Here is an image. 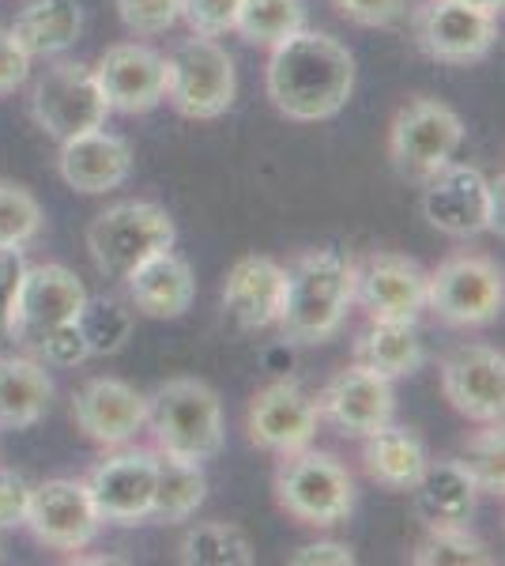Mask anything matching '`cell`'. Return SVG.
Wrapping results in <instances>:
<instances>
[{
  "label": "cell",
  "mask_w": 505,
  "mask_h": 566,
  "mask_svg": "<svg viewBox=\"0 0 505 566\" xmlns=\"http://www.w3.org/2000/svg\"><path fill=\"white\" fill-rule=\"evenodd\" d=\"M151 438L162 458L204 464L223 450V405L200 378H170L148 397Z\"/></svg>",
  "instance_id": "obj_3"
},
{
  "label": "cell",
  "mask_w": 505,
  "mask_h": 566,
  "mask_svg": "<svg viewBox=\"0 0 505 566\" xmlns=\"http://www.w3.org/2000/svg\"><path fill=\"white\" fill-rule=\"evenodd\" d=\"M45 359V367H80L84 359H91L87 355V340L84 333H80V325H61L57 333H50L45 340L34 348Z\"/></svg>",
  "instance_id": "obj_38"
},
{
  "label": "cell",
  "mask_w": 505,
  "mask_h": 566,
  "mask_svg": "<svg viewBox=\"0 0 505 566\" xmlns=\"http://www.w3.org/2000/svg\"><path fill=\"white\" fill-rule=\"evenodd\" d=\"M320 408L298 381H272L253 397L250 412H245V431L250 442L269 453H298L317 438Z\"/></svg>",
  "instance_id": "obj_14"
},
{
  "label": "cell",
  "mask_w": 505,
  "mask_h": 566,
  "mask_svg": "<svg viewBox=\"0 0 505 566\" xmlns=\"http://www.w3.org/2000/svg\"><path fill=\"white\" fill-rule=\"evenodd\" d=\"M8 31L31 53V61L57 57L69 45H76L80 31H84V8L76 0H31Z\"/></svg>",
  "instance_id": "obj_27"
},
{
  "label": "cell",
  "mask_w": 505,
  "mask_h": 566,
  "mask_svg": "<svg viewBox=\"0 0 505 566\" xmlns=\"http://www.w3.org/2000/svg\"><path fill=\"white\" fill-rule=\"evenodd\" d=\"M53 378L45 363L27 355L0 359V431H27L50 412Z\"/></svg>",
  "instance_id": "obj_25"
},
{
  "label": "cell",
  "mask_w": 505,
  "mask_h": 566,
  "mask_svg": "<svg viewBox=\"0 0 505 566\" xmlns=\"http://www.w3.org/2000/svg\"><path fill=\"white\" fill-rule=\"evenodd\" d=\"M427 359L415 322H370L355 340V367L378 374V378H408Z\"/></svg>",
  "instance_id": "obj_28"
},
{
  "label": "cell",
  "mask_w": 505,
  "mask_h": 566,
  "mask_svg": "<svg viewBox=\"0 0 505 566\" xmlns=\"http://www.w3.org/2000/svg\"><path fill=\"white\" fill-rule=\"evenodd\" d=\"M415 566H491L494 555H486L483 541L467 533V525L427 528L422 544L411 555Z\"/></svg>",
  "instance_id": "obj_33"
},
{
  "label": "cell",
  "mask_w": 505,
  "mask_h": 566,
  "mask_svg": "<svg viewBox=\"0 0 505 566\" xmlns=\"http://www.w3.org/2000/svg\"><path fill=\"white\" fill-rule=\"evenodd\" d=\"M27 76H31V53L15 42V34L8 27H0V98L23 87Z\"/></svg>",
  "instance_id": "obj_41"
},
{
  "label": "cell",
  "mask_w": 505,
  "mask_h": 566,
  "mask_svg": "<svg viewBox=\"0 0 505 566\" xmlns=\"http://www.w3.org/2000/svg\"><path fill=\"white\" fill-rule=\"evenodd\" d=\"M442 392L464 419L502 423L505 408V355L486 344H464L442 363Z\"/></svg>",
  "instance_id": "obj_17"
},
{
  "label": "cell",
  "mask_w": 505,
  "mask_h": 566,
  "mask_svg": "<svg viewBox=\"0 0 505 566\" xmlns=\"http://www.w3.org/2000/svg\"><path fill=\"white\" fill-rule=\"evenodd\" d=\"M125 287L136 314L155 317V322H173L197 298V276H192L189 261L178 258L173 250H162L144 264H136L125 276Z\"/></svg>",
  "instance_id": "obj_23"
},
{
  "label": "cell",
  "mask_w": 505,
  "mask_h": 566,
  "mask_svg": "<svg viewBox=\"0 0 505 566\" xmlns=\"http://www.w3.org/2000/svg\"><path fill=\"white\" fill-rule=\"evenodd\" d=\"M178 227L170 212L155 200H122L98 212L87 227V250L95 258L98 272L114 280H125L136 264L162 250H173Z\"/></svg>",
  "instance_id": "obj_4"
},
{
  "label": "cell",
  "mask_w": 505,
  "mask_h": 566,
  "mask_svg": "<svg viewBox=\"0 0 505 566\" xmlns=\"http://www.w3.org/2000/svg\"><path fill=\"white\" fill-rule=\"evenodd\" d=\"M167 98L192 122H215L238 98L234 57L215 39L192 34L167 57Z\"/></svg>",
  "instance_id": "obj_5"
},
{
  "label": "cell",
  "mask_w": 505,
  "mask_h": 566,
  "mask_svg": "<svg viewBox=\"0 0 505 566\" xmlns=\"http://www.w3.org/2000/svg\"><path fill=\"white\" fill-rule=\"evenodd\" d=\"M238 8L242 0H181V20L192 27V34L219 39V34L234 31Z\"/></svg>",
  "instance_id": "obj_37"
},
{
  "label": "cell",
  "mask_w": 505,
  "mask_h": 566,
  "mask_svg": "<svg viewBox=\"0 0 505 566\" xmlns=\"http://www.w3.org/2000/svg\"><path fill=\"white\" fill-rule=\"evenodd\" d=\"M76 325L87 340V355H117L133 336V310L114 295H87Z\"/></svg>",
  "instance_id": "obj_32"
},
{
  "label": "cell",
  "mask_w": 505,
  "mask_h": 566,
  "mask_svg": "<svg viewBox=\"0 0 505 566\" xmlns=\"http://www.w3.org/2000/svg\"><path fill=\"white\" fill-rule=\"evenodd\" d=\"M415 39L430 61L475 65L498 42V15L464 0H427L415 12Z\"/></svg>",
  "instance_id": "obj_12"
},
{
  "label": "cell",
  "mask_w": 505,
  "mask_h": 566,
  "mask_svg": "<svg viewBox=\"0 0 505 566\" xmlns=\"http://www.w3.org/2000/svg\"><path fill=\"white\" fill-rule=\"evenodd\" d=\"M27 272L23 250H0V340H8V325H12V306L20 295V283Z\"/></svg>",
  "instance_id": "obj_40"
},
{
  "label": "cell",
  "mask_w": 505,
  "mask_h": 566,
  "mask_svg": "<svg viewBox=\"0 0 505 566\" xmlns=\"http://www.w3.org/2000/svg\"><path fill=\"white\" fill-rule=\"evenodd\" d=\"M355 303L370 322H419L427 310V272L400 253H374L355 269Z\"/></svg>",
  "instance_id": "obj_18"
},
{
  "label": "cell",
  "mask_w": 505,
  "mask_h": 566,
  "mask_svg": "<svg viewBox=\"0 0 505 566\" xmlns=\"http://www.w3.org/2000/svg\"><path fill=\"white\" fill-rule=\"evenodd\" d=\"M464 4H475V8H483V12H494V15H498L505 0H464Z\"/></svg>",
  "instance_id": "obj_44"
},
{
  "label": "cell",
  "mask_w": 505,
  "mask_h": 566,
  "mask_svg": "<svg viewBox=\"0 0 505 566\" xmlns=\"http://www.w3.org/2000/svg\"><path fill=\"white\" fill-rule=\"evenodd\" d=\"M422 219L449 239H475V234L502 227V193L480 167L445 163L438 175L422 181Z\"/></svg>",
  "instance_id": "obj_6"
},
{
  "label": "cell",
  "mask_w": 505,
  "mask_h": 566,
  "mask_svg": "<svg viewBox=\"0 0 505 566\" xmlns=\"http://www.w3.org/2000/svg\"><path fill=\"white\" fill-rule=\"evenodd\" d=\"M336 12L358 27H392L403 20L408 0H333Z\"/></svg>",
  "instance_id": "obj_39"
},
{
  "label": "cell",
  "mask_w": 505,
  "mask_h": 566,
  "mask_svg": "<svg viewBox=\"0 0 505 566\" xmlns=\"http://www.w3.org/2000/svg\"><path fill=\"white\" fill-rule=\"evenodd\" d=\"M155 469H159V453L148 450H122L98 461L87 476V491L95 499L98 517L109 525L148 522L155 499Z\"/></svg>",
  "instance_id": "obj_15"
},
{
  "label": "cell",
  "mask_w": 505,
  "mask_h": 566,
  "mask_svg": "<svg viewBox=\"0 0 505 566\" xmlns=\"http://www.w3.org/2000/svg\"><path fill=\"white\" fill-rule=\"evenodd\" d=\"M275 499L302 525L333 528L355 510V480L333 453H287L275 472Z\"/></svg>",
  "instance_id": "obj_7"
},
{
  "label": "cell",
  "mask_w": 505,
  "mask_h": 566,
  "mask_svg": "<svg viewBox=\"0 0 505 566\" xmlns=\"http://www.w3.org/2000/svg\"><path fill=\"white\" fill-rule=\"evenodd\" d=\"M117 12L128 31L151 39L181 20V0H117Z\"/></svg>",
  "instance_id": "obj_36"
},
{
  "label": "cell",
  "mask_w": 505,
  "mask_h": 566,
  "mask_svg": "<svg viewBox=\"0 0 505 566\" xmlns=\"http://www.w3.org/2000/svg\"><path fill=\"white\" fill-rule=\"evenodd\" d=\"M505 283L502 269L480 253H461L427 272V310H434L438 322L453 328H480L502 314Z\"/></svg>",
  "instance_id": "obj_9"
},
{
  "label": "cell",
  "mask_w": 505,
  "mask_h": 566,
  "mask_svg": "<svg viewBox=\"0 0 505 566\" xmlns=\"http://www.w3.org/2000/svg\"><path fill=\"white\" fill-rule=\"evenodd\" d=\"M351 563H355V552L336 541L298 547V552L291 555V566H351Z\"/></svg>",
  "instance_id": "obj_43"
},
{
  "label": "cell",
  "mask_w": 505,
  "mask_h": 566,
  "mask_svg": "<svg viewBox=\"0 0 505 566\" xmlns=\"http://www.w3.org/2000/svg\"><path fill=\"white\" fill-rule=\"evenodd\" d=\"M272 106L291 122H328L355 95V57L344 42L320 31H298L272 45L269 72Z\"/></svg>",
  "instance_id": "obj_1"
},
{
  "label": "cell",
  "mask_w": 505,
  "mask_h": 566,
  "mask_svg": "<svg viewBox=\"0 0 505 566\" xmlns=\"http://www.w3.org/2000/svg\"><path fill=\"white\" fill-rule=\"evenodd\" d=\"M208 499V476L200 464L178 461V458H162L159 453V469H155V499H151V517L155 522H189Z\"/></svg>",
  "instance_id": "obj_29"
},
{
  "label": "cell",
  "mask_w": 505,
  "mask_h": 566,
  "mask_svg": "<svg viewBox=\"0 0 505 566\" xmlns=\"http://www.w3.org/2000/svg\"><path fill=\"white\" fill-rule=\"evenodd\" d=\"M27 506H31V483H27L20 472L0 469V528L23 525Z\"/></svg>",
  "instance_id": "obj_42"
},
{
  "label": "cell",
  "mask_w": 505,
  "mask_h": 566,
  "mask_svg": "<svg viewBox=\"0 0 505 566\" xmlns=\"http://www.w3.org/2000/svg\"><path fill=\"white\" fill-rule=\"evenodd\" d=\"M320 416H328L344 434L366 438L374 431H381L385 423H392L397 416V392H392L389 378L362 370V367H347L339 370L333 381L325 386V392L317 397Z\"/></svg>",
  "instance_id": "obj_20"
},
{
  "label": "cell",
  "mask_w": 505,
  "mask_h": 566,
  "mask_svg": "<svg viewBox=\"0 0 505 566\" xmlns=\"http://www.w3.org/2000/svg\"><path fill=\"white\" fill-rule=\"evenodd\" d=\"M84 303L87 287L72 269H64V264H27L20 295H15L12 306L8 340L34 352L50 333L76 322Z\"/></svg>",
  "instance_id": "obj_11"
},
{
  "label": "cell",
  "mask_w": 505,
  "mask_h": 566,
  "mask_svg": "<svg viewBox=\"0 0 505 566\" xmlns=\"http://www.w3.org/2000/svg\"><path fill=\"white\" fill-rule=\"evenodd\" d=\"M362 442H366L362 446L366 476L381 483L385 491H411L430 461L427 442L411 427L385 423L381 431L366 434Z\"/></svg>",
  "instance_id": "obj_26"
},
{
  "label": "cell",
  "mask_w": 505,
  "mask_h": 566,
  "mask_svg": "<svg viewBox=\"0 0 505 566\" xmlns=\"http://www.w3.org/2000/svg\"><path fill=\"white\" fill-rule=\"evenodd\" d=\"M464 144V122L456 109H449L438 98H411L392 117L389 155L397 170L411 181H427L430 175L456 159Z\"/></svg>",
  "instance_id": "obj_8"
},
{
  "label": "cell",
  "mask_w": 505,
  "mask_h": 566,
  "mask_svg": "<svg viewBox=\"0 0 505 566\" xmlns=\"http://www.w3.org/2000/svg\"><path fill=\"white\" fill-rule=\"evenodd\" d=\"M355 269L351 258L336 250H314L287 269V298H283L280 333L295 344H325L347 322L355 306Z\"/></svg>",
  "instance_id": "obj_2"
},
{
  "label": "cell",
  "mask_w": 505,
  "mask_h": 566,
  "mask_svg": "<svg viewBox=\"0 0 505 566\" xmlns=\"http://www.w3.org/2000/svg\"><path fill=\"white\" fill-rule=\"evenodd\" d=\"M45 216L31 189L0 181V250H27L42 234Z\"/></svg>",
  "instance_id": "obj_34"
},
{
  "label": "cell",
  "mask_w": 505,
  "mask_h": 566,
  "mask_svg": "<svg viewBox=\"0 0 505 566\" xmlns=\"http://www.w3.org/2000/svg\"><path fill=\"white\" fill-rule=\"evenodd\" d=\"M72 419L91 442L98 446H125L148 423V397H140L122 378H91L72 397Z\"/></svg>",
  "instance_id": "obj_19"
},
{
  "label": "cell",
  "mask_w": 505,
  "mask_h": 566,
  "mask_svg": "<svg viewBox=\"0 0 505 566\" xmlns=\"http://www.w3.org/2000/svg\"><path fill=\"white\" fill-rule=\"evenodd\" d=\"M57 170L69 189H76L84 197H98L128 181V175H133V148L122 136L106 133V125L103 129H87L61 140Z\"/></svg>",
  "instance_id": "obj_21"
},
{
  "label": "cell",
  "mask_w": 505,
  "mask_h": 566,
  "mask_svg": "<svg viewBox=\"0 0 505 566\" xmlns=\"http://www.w3.org/2000/svg\"><path fill=\"white\" fill-rule=\"evenodd\" d=\"M27 528L34 533V541L57 552H84L87 544H95L103 517L95 510V499L87 491V480H45L39 488H31V506H27Z\"/></svg>",
  "instance_id": "obj_13"
},
{
  "label": "cell",
  "mask_w": 505,
  "mask_h": 566,
  "mask_svg": "<svg viewBox=\"0 0 505 566\" xmlns=\"http://www.w3.org/2000/svg\"><path fill=\"white\" fill-rule=\"evenodd\" d=\"M178 559L186 566H253V544L234 522H200L178 544Z\"/></svg>",
  "instance_id": "obj_30"
},
{
  "label": "cell",
  "mask_w": 505,
  "mask_h": 566,
  "mask_svg": "<svg viewBox=\"0 0 505 566\" xmlns=\"http://www.w3.org/2000/svg\"><path fill=\"white\" fill-rule=\"evenodd\" d=\"M461 464L467 469V476L475 480L480 495H498L505 491V434L502 423H483V431H475L464 442V458Z\"/></svg>",
  "instance_id": "obj_35"
},
{
  "label": "cell",
  "mask_w": 505,
  "mask_h": 566,
  "mask_svg": "<svg viewBox=\"0 0 505 566\" xmlns=\"http://www.w3.org/2000/svg\"><path fill=\"white\" fill-rule=\"evenodd\" d=\"M283 298H287V269L272 258H242L227 272L223 310L238 328L256 333L280 322Z\"/></svg>",
  "instance_id": "obj_22"
},
{
  "label": "cell",
  "mask_w": 505,
  "mask_h": 566,
  "mask_svg": "<svg viewBox=\"0 0 505 566\" xmlns=\"http://www.w3.org/2000/svg\"><path fill=\"white\" fill-rule=\"evenodd\" d=\"M234 31L250 45H280L306 31V0H242Z\"/></svg>",
  "instance_id": "obj_31"
},
{
  "label": "cell",
  "mask_w": 505,
  "mask_h": 566,
  "mask_svg": "<svg viewBox=\"0 0 505 566\" xmlns=\"http://www.w3.org/2000/svg\"><path fill=\"white\" fill-rule=\"evenodd\" d=\"M95 80L117 114H148L167 98V57L144 42H117L98 57Z\"/></svg>",
  "instance_id": "obj_16"
},
{
  "label": "cell",
  "mask_w": 505,
  "mask_h": 566,
  "mask_svg": "<svg viewBox=\"0 0 505 566\" xmlns=\"http://www.w3.org/2000/svg\"><path fill=\"white\" fill-rule=\"evenodd\" d=\"M415 499V514L427 528H449V525H467L480 502V488L467 476L461 458L453 461H427L422 476L411 488Z\"/></svg>",
  "instance_id": "obj_24"
},
{
  "label": "cell",
  "mask_w": 505,
  "mask_h": 566,
  "mask_svg": "<svg viewBox=\"0 0 505 566\" xmlns=\"http://www.w3.org/2000/svg\"><path fill=\"white\" fill-rule=\"evenodd\" d=\"M31 114L53 140H69L87 129H103L109 106L95 80V69L76 65V61H57L34 80Z\"/></svg>",
  "instance_id": "obj_10"
}]
</instances>
